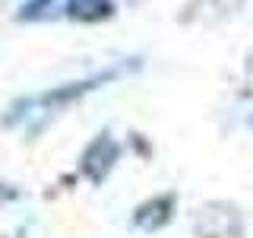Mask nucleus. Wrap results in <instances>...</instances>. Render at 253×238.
Wrapping results in <instances>:
<instances>
[]
</instances>
